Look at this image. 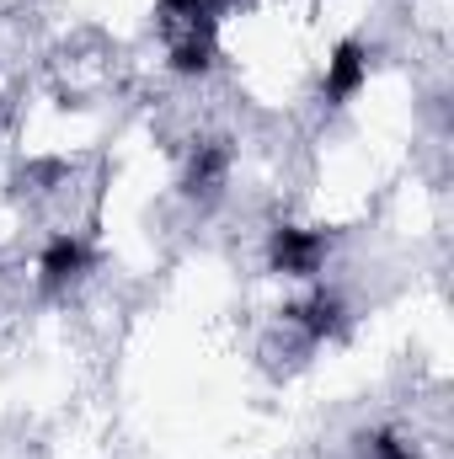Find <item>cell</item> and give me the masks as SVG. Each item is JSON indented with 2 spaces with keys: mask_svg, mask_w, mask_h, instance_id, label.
I'll return each instance as SVG.
<instances>
[{
  "mask_svg": "<svg viewBox=\"0 0 454 459\" xmlns=\"http://www.w3.org/2000/svg\"><path fill=\"white\" fill-rule=\"evenodd\" d=\"M358 459H423V449L401 428H369L358 433Z\"/></svg>",
  "mask_w": 454,
  "mask_h": 459,
  "instance_id": "cell-7",
  "label": "cell"
},
{
  "mask_svg": "<svg viewBox=\"0 0 454 459\" xmlns=\"http://www.w3.org/2000/svg\"><path fill=\"white\" fill-rule=\"evenodd\" d=\"M262 256H267V273L294 278V283H316V278L327 273V262H332V235L321 225H294V220H284V225L267 230Z\"/></svg>",
  "mask_w": 454,
  "mask_h": 459,
  "instance_id": "cell-1",
  "label": "cell"
},
{
  "mask_svg": "<svg viewBox=\"0 0 454 459\" xmlns=\"http://www.w3.org/2000/svg\"><path fill=\"white\" fill-rule=\"evenodd\" d=\"M220 5H225V11H251L257 0H220Z\"/></svg>",
  "mask_w": 454,
  "mask_h": 459,
  "instance_id": "cell-8",
  "label": "cell"
},
{
  "mask_svg": "<svg viewBox=\"0 0 454 459\" xmlns=\"http://www.w3.org/2000/svg\"><path fill=\"white\" fill-rule=\"evenodd\" d=\"M230 171H235V150H230V139H198L193 144V155H188V166H182V198H193V204H220L230 187Z\"/></svg>",
  "mask_w": 454,
  "mask_h": 459,
  "instance_id": "cell-5",
  "label": "cell"
},
{
  "mask_svg": "<svg viewBox=\"0 0 454 459\" xmlns=\"http://www.w3.org/2000/svg\"><path fill=\"white\" fill-rule=\"evenodd\" d=\"M284 321L300 332V342H305V347L342 342V337H347V326H353L347 299H342L337 289H310L305 299H294V305L284 310Z\"/></svg>",
  "mask_w": 454,
  "mask_h": 459,
  "instance_id": "cell-3",
  "label": "cell"
},
{
  "mask_svg": "<svg viewBox=\"0 0 454 459\" xmlns=\"http://www.w3.org/2000/svg\"><path fill=\"white\" fill-rule=\"evenodd\" d=\"M97 267V251L86 246V235H75V230H59V235H48L43 246H38V262H32V273H38V289L48 294V299H59V294H70L86 273Z\"/></svg>",
  "mask_w": 454,
  "mask_h": 459,
  "instance_id": "cell-2",
  "label": "cell"
},
{
  "mask_svg": "<svg viewBox=\"0 0 454 459\" xmlns=\"http://www.w3.org/2000/svg\"><path fill=\"white\" fill-rule=\"evenodd\" d=\"M214 59H220V32H171L166 38V70L182 81L209 75Z\"/></svg>",
  "mask_w": 454,
  "mask_h": 459,
  "instance_id": "cell-6",
  "label": "cell"
},
{
  "mask_svg": "<svg viewBox=\"0 0 454 459\" xmlns=\"http://www.w3.org/2000/svg\"><path fill=\"white\" fill-rule=\"evenodd\" d=\"M369 70H374V48L363 38H337L332 54H327V70H321V102L327 108H347L353 97H363Z\"/></svg>",
  "mask_w": 454,
  "mask_h": 459,
  "instance_id": "cell-4",
  "label": "cell"
}]
</instances>
